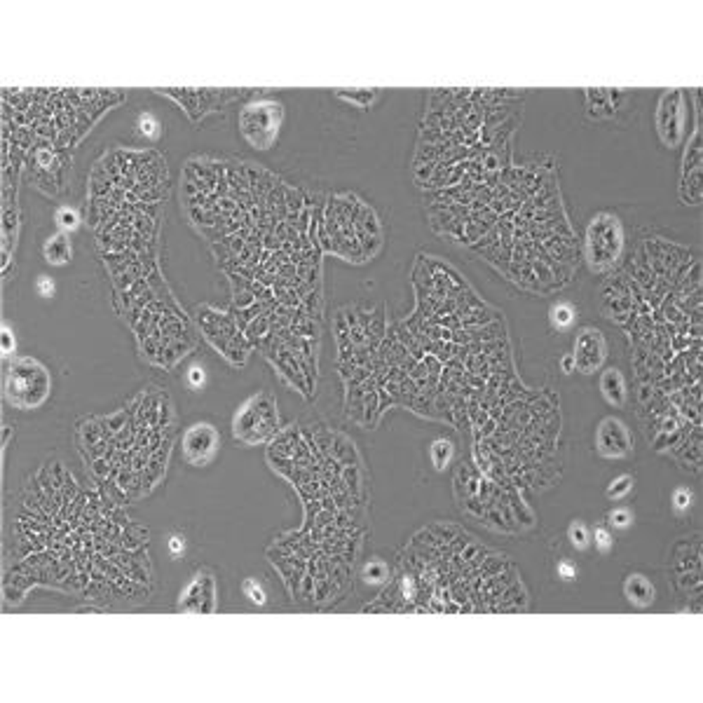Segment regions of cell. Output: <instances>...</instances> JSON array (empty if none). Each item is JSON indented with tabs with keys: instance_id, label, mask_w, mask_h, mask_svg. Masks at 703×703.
<instances>
[{
	"instance_id": "ffe728a7",
	"label": "cell",
	"mask_w": 703,
	"mask_h": 703,
	"mask_svg": "<svg viewBox=\"0 0 703 703\" xmlns=\"http://www.w3.org/2000/svg\"><path fill=\"white\" fill-rule=\"evenodd\" d=\"M591 546H595V551L600 555H607L614 548V534L610 527L595 525V530H591Z\"/></svg>"
},
{
	"instance_id": "cb8c5ba5",
	"label": "cell",
	"mask_w": 703,
	"mask_h": 703,
	"mask_svg": "<svg viewBox=\"0 0 703 703\" xmlns=\"http://www.w3.org/2000/svg\"><path fill=\"white\" fill-rule=\"evenodd\" d=\"M694 504V492L689 488H678L673 492V509L678 513L689 511V506Z\"/></svg>"
},
{
	"instance_id": "44dd1931",
	"label": "cell",
	"mask_w": 703,
	"mask_h": 703,
	"mask_svg": "<svg viewBox=\"0 0 703 703\" xmlns=\"http://www.w3.org/2000/svg\"><path fill=\"white\" fill-rule=\"evenodd\" d=\"M136 127H138L141 136H146L148 141H157L162 136V124L153 112H141L136 120Z\"/></svg>"
},
{
	"instance_id": "7a4b0ae2",
	"label": "cell",
	"mask_w": 703,
	"mask_h": 703,
	"mask_svg": "<svg viewBox=\"0 0 703 703\" xmlns=\"http://www.w3.org/2000/svg\"><path fill=\"white\" fill-rule=\"evenodd\" d=\"M626 249V232L621 218L612 211L591 216L583 237V258L595 274H610L621 263Z\"/></svg>"
},
{
	"instance_id": "d4e9b609",
	"label": "cell",
	"mask_w": 703,
	"mask_h": 703,
	"mask_svg": "<svg viewBox=\"0 0 703 703\" xmlns=\"http://www.w3.org/2000/svg\"><path fill=\"white\" fill-rule=\"evenodd\" d=\"M337 96L347 98V101H352V103H356L359 108H370V103L375 101L378 91H352V94H344V91H340Z\"/></svg>"
},
{
	"instance_id": "e0dca14e",
	"label": "cell",
	"mask_w": 703,
	"mask_h": 703,
	"mask_svg": "<svg viewBox=\"0 0 703 703\" xmlns=\"http://www.w3.org/2000/svg\"><path fill=\"white\" fill-rule=\"evenodd\" d=\"M453 455H455V446H453V441L450 439H436L432 443V448H429V457H432V462H434V467L443 471L450 464V460H453Z\"/></svg>"
},
{
	"instance_id": "3957f363",
	"label": "cell",
	"mask_w": 703,
	"mask_h": 703,
	"mask_svg": "<svg viewBox=\"0 0 703 703\" xmlns=\"http://www.w3.org/2000/svg\"><path fill=\"white\" fill-rule=\"evenodd\" d=\"M279 432L277 401L270 394L258 392L237 408L232 418V434L244 446H260L272 441Z\"/></svg>"
},
{
	"instance_id": "ac0fdd59",
	"label": "cell",
	"mask_w": 703,
	"mask_h": 703,
	"mask_svg": "<svg viewBox=\"0 0 703 703\" xmlns=\"http://www.w3.org/2000/svg\"><path fill=\"white\" fill-rule=\"evenodd\" d=\"M361 576L366 583H370V586H380V583L389 581V565L380 558H373L370 562H366Z\"/></svg>"
},
{
	"instance_id": "9a60e30c",
	"label": "cell",
	"mask_w": 703,
	"mask_h": 703,
	"mask_svg": "<svg viewBox=\"0 0 703 703\" xmlns=\"http://www.w3.org/2000/svg\"><path fill=\"white\" fill-rule=\"evenodd\" d=\"M567 539H569V546L574 551H588L591 548V527L583 523V520L574 518L572 523L567 525Z\"/></svg>"
},
{
	"instance_id": "f1b7e54d",
	"label": "cell",
	"mask_w": 703,
	"mask_h": 703,
	"mask_svg": "<svg viewBox=\"0 0 703 703\" xmlns=\"http://www.w3.org/2000/svg\"><path fill=\"white\" fill-rule=\"evenodd\" d=\"M14 352V342H12V333L7 330V326H3V354L10 356Z\"/></svg>"
},
{
	"instance_id": "484cf974",
	"label": "cell",
	"mask_w": 703,
	"mask_h": 703,
	"mask_svg": "<svg viewBox=\"0 0 703 703\" xmlns=\"http://www.w3.org/2000/svg\"><path fill=\"white\" fill-rule=\"evenodd\" d=\"M555 574H558V579H562V581H574L576 574H579V569H576L574 562L558 560V565H555Z\"/></svg>"
},
{
	"instance_id": "7402d4cb",
	"label": "cell",
	"mask_w": 703,
	"mask_h": 703,
	"mask_svg": "<svg viewBox=\"0 0 703 703\" xmlns=\"http://www.w3.org/2000/svg\"><path fill=\"white\" fill-rule=\"evenodd\" d=\"M636 523V516L628 506H614L610 513H607V525L614 527V530H628Z\"/></svg>"
},
{
	"instance_id": "6da1fadb",
	"label": "cell",
	"mask_w": 703,
	"mask_h": 703,
	"mask_svg": "<svg viewBox=\"0 0 703 703\" xmlns=\"http://www.w3.org/2000/svg\"><path fill=\"white\" fill-rule=\"evenodd\" d=\"M5 401L19 411H35L52 394V375L33 356H14L3 380Z\"/></svg>"
},
{
	"instance_id": "4dcf8cb0",
	"label": "cell",
	"mask_w": 703,
	"mask_h": 703,
	"mask_svg": "<svg viewBox=\"0 0 703 703\" xmlns=\"http://www.w3.org/2000/svg\"><path fill=\"white\" fill-rule=\"evenodd\" d=\"M560 366H562V373H572L574 370V359H572V354L562 356L560 359Z\"/></svg>"
},
{
	"instance_id": "5b68a950",
	"label": "cell",
	"mask_w": 703,
	"mask_h": 703,
	"mask_svg": "<svg viewBox=\"0 0 703 703\" xmlns=\"http://www.w3.org/2000/svg\"><path fill=\"white\" fill-rule=\"evenodd\" d=\"M284 122V105L272 98H258L239 110V131L256 150L274 146Z\"/></svg>"
},
{
	"instance_id": "7c38bea8",
	"label": "cell",
	"mask_w": 703,
	"mask_h": 703,
	"mask_svg": "<svg viewBox=\"0 0 703 703\" xmlns=\"http://www.w3.org/2000/svg\"><path fill=\"white\" fill-rule=\"evenodd\" d=\"M598 385H600L602 399L607 401L612 408H626V404H628V385H626V378L621 370L614 368V366L602 368Z\"/></svg>"
},
{
	"instance_id": "30bf717a",
	"label": "cell",
	"mask_w": 703,
	"mask_h": 703,
	"mask_svg": "<svg viewBox=\"0 0 703 703\" xmlns=\"http://www.w3.org/2000/svg\"><path fill=\"white\" fill-rule=\"evenodd\" d=\"M176 610L186 612H202V614H211L216 612V576L211 569L202 567L197 569L193 581L181 591L179 605Z\"/></svg>"
},
{
	"instance_id": "603a6c76",
	"label": "cell",
	"mask_w": 703,
	"mask_h": 703,
	"mask_svg": "<svg viewBox=\"0 0 703 703\" xmlns=\"http://www.w3.org/2000/svg\"><path fill=\"white\" fill-rule=\"evenodd\" d=\"M242 591H244V595L249 598V602L258 605V607H263V605H267V593H265L263 583H260L258 579H244Z\"/></svg>"
},
{
	"instance_id": "ba28073f",
	"label": "cell",
	"mask_w": 703,
	"mask_h": 703,
	"mask_svg": "<svg viewBox=\"0 0 703 703\" xmlns=\"http://www.w3.org/2000/svg\"><path fill=\"white\" fill-rule=\"evenodd\" d=\"M657 129L668 148H675L685 136V91L682 89L666 91L661 96L657 110Z\"/></svg>"
},
{
	"instance_id": "83f0119b",
	"label": "cell",
	"mask_w": 703,
	"mask_h": 703,
	"mask_svg": "<svg viewBox=\"0 0 703 703\" xmlns=\"http://www.w3.org/2000/svg\"><path fill=\"white\" fill-rule=\"evenodd\" d=\"M169 551H172L174 558L181 555L186 551V537H183V534H172V539H169Z\"/></svg>"
},
{
	"instance_id": "d6986e66",
	"label": "cell",
	"mask_w": 703,
	"mask_h": 703,
	"mask_svg": "<svg viewBox=\"0 0 703 703\" xmlns=\"http://www.w3.org/2000/svg\"><path fill=\"white\" fill-rule=\"evenodd\" d=\"M54 221H56V228H59V232H73L80 228V214H77L75 209H70V207H59L54 211Z\"/></svg>"
},
{
	"instance_id": "4fadbf2b",
	"label": "cell",
	"mask_w": 703,
	"mask_h": 703,
	"mask_svg": "<svg viewBox=\"0 0 703 703\" xmlns=\"http://www.w3.org/2000/svg\"><path fill=\"white\" fill-rule=\"evenodd\" d=\"M42 256L49 265H66L73 258V246L66 232H56V235L47 237L45 246H42Z\"/></svg>"
},
{
	"instance_id": "52a82bcc",
	"label": "cell",
	"mask_w": 703,
	"mask_h": 703,
	"mask_svg": "<svg viewBox=\"0 0 703 703\" xmlns=\"http://www.w3.org/2000/svg\"><path fill=\"white\" fill-rule=\"evenodd\" d=\"M595 453L605 460H628L636 453L633 434L621 418L607 415L595 427Z\"/></svg>"
},
{
	"instance_id": "2e32d148",
	"label": "cell",
	"mask_w": 703,
	"mask_h": 703,
	"mask_svg": "<svg viewBox=\"0 0 703 703\" xmlns=\"http://www.w3.org/2000/svg\"><path fill=\"white\" fill-rule=\"evenodd\" d=\"M633 488H636V476L633 474H619L617 478H612L610 481L605 495H607V499H612V502H621V499H626L631 495Z\"/></svg>"
},
{
	"instance_id": "8fae6325",
	"label": "cell",
	"mask_w": 703,
	"mask_h": 703,
	"mask_svg": "<svg viewBox=\"0 0 703 703\" xmlns=\"http://www.w3.org/2000/svg\"><path fill=\"white\" fill-rule=\"evenodd\" d=\"M624 595L633 607L647 610V607H652L654 600H657V586H654L650 576H645L643 572H631L624 579Z\"/></svg>"
},
{
	"instance_id": "5bb4252c",
	"label": "cell",
	"mask_w": 703,
	"mask_h": 703,
	"mask_svg": "<svg viewBox=\"0 0 703 703\" xmlns=\"http://www.w3.org/2000/svg\"><path fill=\"white\" fill-rule=\"evenodd\" d=\"M576 316H579L576 314V307L567 300L553 302L551 309H548V321H551V326L555 330H569L576 323Z\"/></svg>"
},
{
	"instance_id": "277c9868",
	"label": "cell",
	"mask_w": 703,
	"mask_h": 703,
	"mask_svg": "<svg viewBox=\"0 0 703 703\" xmlns=\"http://www.w3.org/2000/svg\"><path fill=\"white\" fill-rule=\"evenodd\" d=\"M197 321H200L204 337H207L232 366L246 363L249 344H246L244 335L239 333V326L228 312H221V309L204 305V307H197Z\"/></svg>"
},
{
	"instance_id": "4316f807",
	"label": "cell",
	"mask_w": 703,
	"mask_h": 703,
	"mask_svg": "<svg viewBox=\"0 0 703 703\" xmlns=\"http://www.w3.org/2000/svg\"><path fill=\"white\" fill-rule=\"evenodd\" d=\"M204 368H200V366H193V368L188 370V385L193 387V389H200V387L204 385Z\"/></svg>"
},
{
	"instance_id": "f546056e",
	"label": "cell",
	"mask_w": 703,
	"mask_h": 703,
	"mask_svg": "<svg viewBox=\"0 0 703 703\" xmlns=\"http://www.w3.org/2000/svg\"><path fill=\"white\" fill-rule=\"evenodd\" d=\"M38 291H40V295H45V298H49V295L54 293V284H52V281H49V279L40 277V281H38Z\"/></svg>"
},
{
	"instance_id": "9c48e42d",
	"label": "cell",
	"mask_w": 703,
	"mask_h": 703,
	"mask_svg": "<svg viewBox=\"0 0 703 703\" xmlns=\"http://www.w3.org/2000/svg\"><path fill=\"white\" fill-rule=\"evenodd\" d=\"M574 370L591 375V373L600 370L605 359H607V340L595 326H583L576 330L574 335Z\"/></svg>"
},
{
	"instance_id": "8992f818",
	"label": "cell",
	"mask_w": 703,
	"mask_h": 703,
	"mask_svg": "<svg viewBox=\"0 0 703 703\" xmlns=\"http://www.w3.org/2000/svg\"><path fill=\"white\" fill-rule=\"evenodd\" d=\"M181 450L188 464L193 467H207L221 450V432L211 422H195L183 432Z\"/></svg>"
}]
</instances>
